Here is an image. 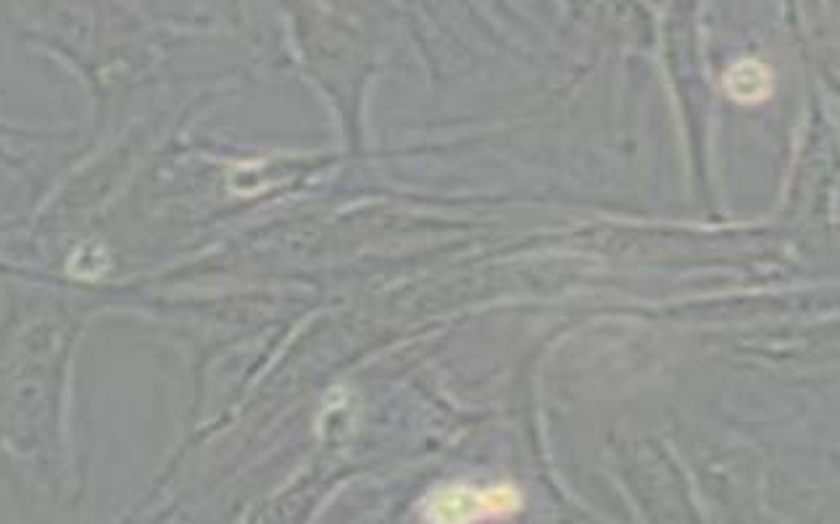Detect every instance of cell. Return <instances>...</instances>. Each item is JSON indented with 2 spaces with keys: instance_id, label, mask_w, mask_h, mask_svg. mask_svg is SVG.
Wrapping results in <instances>:
<instances>
[{
  "instance_id": "7a4b0ae2",
  "label": "cell",
  "mask_w": 840,
  "mask_h": 524,
  "mask_svg": "<svg viewBox=\"0 0 840 524\" xmlns=\"http://www.w3.org/2000/svg\"><path fill=\"white\" fill-rule=\"evenodd\" d=\"M774 76L759 59H741L724 74V91L737 104H759L772 93Z\"/></svg>"
},
{
  "instance_id": "6da1fadb",
  "label": "cell",
  "mask_w": 840,
  "mask_h": 524,
  "mask_svg": "<svg viewBox=\"0 0 840 524\" xmlns=\"http://www.w3.org/2000/svg\"><path fill=\"white\" fill-rule=\"evenodd\" d=\"M522 507V496L514 485H442L427 498L425 520L429 522H490L506 520Z\"/></svg>"
}]
</instances>
